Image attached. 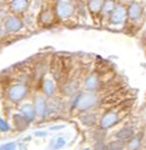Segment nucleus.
<instances>
[{
	"label": "nucleus",
	"mask_w": 146,
	"mask_h": 150,
	"mask_svg": "<svg viewBox=\"0 0 146 150\" xmlns=\"http://www.w3.org/2000/svg\"><path fill=\"white\" fill-rule=\"evenodd\" d=\"M99 99H97L96 94H92L90 91V94H81V98L77 104V108L81 110H89V109L94 108L97 104Z\"/></svg>",
	"instance_id": "1"
},
{
	"label": "nucleus",
	"mask_w": 146,
	"mask_h": 150,
	"mask_svg": "<svg viewBox=\"0 0 146 150\" xmlns=\"http://www.w3.org/2000/svg\"><path fill=\"white\" fill-rule=\"evenodd\" d=\"M40 21H41L44 25H51V23L55 21V14H54V12L51 9H46V11H44L41 13V16H40Z\"/></svg>",
	"instance_id": "13"
},
{
	"label": "nucleus",
	"mask_w": 146,
	"mask_h": 150,
	"mask_svg": "<svg viewBox=\"0 0 146 150\" xmlns=\"http://www.w3.org/2000/svg\"><path fill=\"white\" fill-rule=\"evenodd\" d=\"M35 135H36V136H45L46 132H45V131H44V132H42V131H41V132H36Z\"/></svg>",
	"instance_id": "23"
},
{
	"label": "nucleus",
	"mask_w": 146,
	"mask_h": 150,
	"mask_svg": "<svg viewBox=\"0 0 146 150\" xmlns=\"http://www.w3.org/2000/svg\"><path fill=\"white\" fill-rule=\"evenodd\" d=\"M121 3H132L133 1V0H119Z\"/></svg>",
	"instance_id": "24"
},
{
	"label": "nucleus",
	"mask_w": 146,
	"mask_h": 150,
	"mask_svg": "<svg viewBox=\"0 0 146 150\" xmlns=\"http://www.w3.org/2000/svg\"><path fill=\"white\" fill-rule=\"evenodd\" d=\"M42 90L47 96H51V95L54 94V91H55V83H54V81L45 80L44 83H42Z\"/></svg>",
	"instance_id": "16"
},
{
	"label": "nucleus",
	"mask_w": 146,
	"mask_h": 150,
	"mask_svg": "<svg viewBox=\"0 0 146 150\" xmlns=\"http://www.w3.org/2000/svg\"><path fill=\"white\" fill-rule=\"evenodd\" d=\"M16 148V144L14 142H9V144H4L0 146V149H4V150H8V149H14Z\"/></svg>",
	"instance_id": "21"
},
{
	"label": "nucleus",
	"mask_w": 146,
	"mask_h": 150,
	"mask_svg": "<svg viewBox=\"0 0 146 150\" xmlns=\"http://www.w3.org/2000/svg\"><path fill=\"white\" fill-rule=\"evenodd\" d=\"M21 113L23 117H26L28 121H32L35 119V115H36V110H35V105H31V104H25L21 107Z\"/></svg>",
	"instance_id": "11"
},
{
	"label": "nucleus",
	"mask_w": 146,
	"mask_h": 150,
	"mask_svg": "<svg viewBox=\"0 0 146 150\" xmlns=\"http://www.w3.org/2000/svg\"><path fill=\"white\" fill-rule=\"evenodd\" d=\"M74 11L73 5L68 1H59L56 5V14L60 18H69Z\"/></svg>",
	"instance_id": "5"
},
{
	"label": "nucleus",
	"mask_w": 146,
	"mask_h": 150,
	"mask_svg": "<svg viewBox=\"0 0 146 150\" xmlns=\"http://www.w3.org/2000/svg\"><path fill=\"white\" fill-rule=\"evenodd\" d=\"M64 144H66V140H64V137H58L56 139V142H55V148H60V146H63Z\"/></svg>",
	"instance_id": "20"
},
{
	"label": "nucleus",
	"mask_w": 146,
	"mask_h": 150,
	"mask_svg": "<svg viewBox=\"0 0 146 150\" xmlns=\"http://www.w3.org/2000/svg\"><path fill=\"white\" fill-rule=\"evenodd\" d=\"M127 16L131 21H138L142 17V5L137 1H132L131 5L128 6Z\"/></svg>",
	"instance_id": "6"
},
{
	"label": "nucleus",
	"mask_w": 146,
	"mask_h": 150,
	"mask_svg": "<svg viewBox=\"0 0 146 150\" xmlns=\"http://www.w3.org/2000/svg\"><path fill=\"white\" fill-rule=\"evenodd\" d=\"M109 16H110V23H113V25H119V23L124 21L126 16H127V12H126L123 5H115Z\"/></svg>",
	"instance_id": "4"
},
{
	"label": "nucleus",
	"mask_w": 146,
	"mask_h": 150,
	"mask_svg": "<svg viewBox=\"0 0 146 150\" xmlns=\"http://www.w3.org/2000/svg\"><path fill=\"white\" fill-rule=\"evenodd\" d=\"M100 85H101V81L97 74H90L87 76V78L85 80V88L87 91H91V93H95L100 88Z\"/></svg>",
	"instance_id": "7"
},
{
	"label": "nucleus",
	"mask_w": 146,
	"mask_h": 150,
	"mask_svg": "<svg viewBox=\"0 0 146 150\" xmlns=\"http://www.w3.org/2000/svg\"><path fill=\"white\" fill-rule=\"evenodd\" d=\"M118 121H119V114H118L117 112H113V110L107 112L100 119V127H101V129L110 128V127H113L115 123H118Z\"/></svg>",
	"instance_id": "3"
},
{
	"label": "nucleus",
	"mask_w": 146,
	"mask_h": 150,
	"mask_svg": "<svg viewBox=\"0 0 146 150\" xmlns=\"http://www.w3.org/2000/svg\"><path fill=\"white\" fill-rule=\"evenodd\" d=\"M105 148H107V149H123L124 148V142L121 141V140H117V141L108 144Z\"/></svg>",
	"instance_id": "19"
},
{
	"label": "nucleus",
	"mask_w": 146,
	"mask_h": 150,
	"mask_svg": "<svg viewBox=\"0 0 146 150\" xmlns=\"http://www.w3.org/2000/svg\"><path fill=\"white\" fill-rule=\"evenodd\" d=\"M104 5V0H89V9L94 16H96L97 13L101 12Z\"/></svg>",
	"instance_id": "15"
},
{
	"label": "nucleus",
	"mask_w": 146,
	"mask_h": 150,
	"mask_svg": "<svg viewBox=\"0 0 146 150\" xmlns=\"http://www.w3.org/2000/svg\"><path fill=\"white\" fill-rule=\"evenodd\" d=\"M47 109H49V107H47V103L46 100L44 99L42 96H37L36 100H35V110H36V114L39 115V117L44 118L47 113Z\"/></svg>",
	"instance_id": "8"
},
{
	"label": "nucleus",
	"mask_w": 146,
	"mask_h": 150,
	"mask_svg": "<svg viewBox=\"0 0 146 150\" xmlns=\"http://www.w3.org/2000/svg\"><path fill=\"white\" fill-rule=\"evenodd\" d=\"M22 22L21 19H18L17 17H9L5 21V28L8 30L9 32H17L22 28Z\"/></svg>",
	"instance_id": "9"
},
{
	"label": "nucleus",
	"mask_w": 146,
	"mask_h": 150,
	"mask_svg": "<svg viewBox=\"0 0 146 150\" xmlns=\"http://www.w3.org/2000/svg\"><path fill=\"white\" fill-rule=\"evenodd\" d=\"M64 127V126H54V127H51V129H55V131H56V129H62Z\"/></svg>",
	"instance_id": "22"
},
{
	"label": "nucleus",
	"mask_w": 146,
	"mask_h": 150,
	"mask_svg": "<svg viewBox=\"0 0 146 150\" xmlns=\"http://www.w3.org/2000/svg\"><path fill=\"white\" fill-rule=\"evenodd\" d=\"M27 95V86L25 83H16L9 88L8 96L13 101H21Z\"/></svg>",
	"instance_id": "2"
},
{
	"label": "nucleus",
	"mask_w": 146,
	"mask_h": 150,
	"mask_svg": "<svg viewBox=\"0 0 146 150\" xmlns=\"http://www.w3.org/2000/svg\"><path fill=\"white\" fill-rule=\"evenodd\" d=\"M114 6H115V3L113 1V0H105L101 11H103L104 14H110L111 11L114 9Z\"/></svg>",
	"instance_id": "17"
},
{
	"label": "nucleus",
	"mask_w": 146,
	"mask_h": 150,
	"mask_svg": "<svg viewBox=\"0 0 146 150\" xmlns=\"http://www.w3.org/2000/svg\"><path fill=\"white\" fill-rule=\"evenodd\" d=\"M11 8L16 13H22L28 8V1L27 0H13L11 3Z\"/></svg>",
	"instance_id": "12"
},
{
	"label": "nucleus",
	"mask_w": 146,
	"mask_h": 150,
	"mask_svg": "<svg viewBox=\"0 0 146 150\" xmlns=\"http://www.w3.org/2000/svg\"><path fill=\"white\" fill-rule=\"evenodd\" d=\"M62 71H63V62L62 59L59 58H55L53 60V64H51V73L55 78H59L60 74H62Z\"/></svg>",
	"instance_id": "14"
},
{
	"label": "nucleus",
	"mask_w": 146,
	"mask_h": 150,
	"mask_svg": "<svg viewBox=\"0 0 146 150\" xmlns=\"http://www.w3.org/2000/svg\"><path fill=\"white\" fill-rule=\"evenodd\" d=\"M0 11H1V9H0Z\"/></svg>",
	"instance_id": "25"
},
{
	"label": "nucleus",
	"mask_w": 146,
	"mask_h": 150,
	"mask_svg": "<svg viewBox=\"0 0 146 150\" xmlns=\"http://www.w3.org/2000/svg\"><path fill=\"white\" fill-rule=\"evenodd\" d=\"M133 135H135V131L132 127H123L115 134V137H117V140H121V141L126 142V141H130L133 137Z\"/></svg>",
	"instance_id": "10"
},
{
	"label": "nucleus",
	"mask_w": 146,
	"mask_h": 150,
	"mask_svg": "<svg viewBox=\"0 0 146 150\" xmlns=\"http://www.w3.org/2000/svg\"><path fill=\"white\" fill-rule=\"evenodd\" d=\"M140 144H141V139L138 137V136H133V137L130 140L128 146H130L131 149H137V148H140Z\"/></svg>",
	"instance_id": "18"
}]
</instances>
